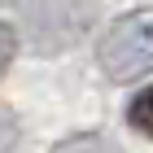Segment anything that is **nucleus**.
Wrapping results in <instances>:
<instances>
[{
    "label": "nucleus",
    "mask_w": 153,
    "mask_h": 153,
    "mask_svg": "<svg viewBox=\"0 0 153 153\" xmlns=\"http://www.w3.org/2000/svg\"><path fill=\"white\" fill-rule=\"evenodd\" d=\"M96 61H101L105 79L114 83L153 74V9H131L114 18L96 44Z\"/></svg>",
    "instance_id": "f257e3e1"
},
{
    "label": "nucleus",
    "mask_w": 153,
    "mask_h": 153,
    "mask_svg": "<svg viewBox=\"0 0 153 153\" xmlns=\"http://www.w3.org/2000/svg\"><path fill=\"white\" fill-rule=\"evenodd\" d=\"M53 153H118V144L109 136H96V131H83V136H70V140H61Z\"/></svg>",
    "instance_id": "f03ea898"
},
{
    "label": "nucleus",
    "mask_w": 153,
    "mask_h": 153,
    "mask_svg": "<svg viewBox=\"0 0 153 153\" xmlns=\"http://www.w3.org/2000/svg\"><path fill=\"white\" fill-rule=\"evenodd\" d=\"M127 123L140 131V136L153 140V83L144 88V92H136V101H131V109H127Z\"/></svg>",
    "instance_id": "7ed1b4c3"
},
{
    "label": "nucleus",
    "mask_w": 153,
    "mask_h": 153,
    "mask_svg": "<svg viewBox=\"0 0 153 153\" xmlns=\"http://www.w3.org/2000/svg\"><path fill=\"white\" fill-rule=\"evenodd\" d=\"M13 144H18V118L0 105V153H9Z\"/></svg>",
    "instance_id": "20e7f679"
},
{
    "label": "nucleus",
    "mask_w": 153,
    "mask_h": 153,
    "mask_svg": "<svg viewBox=\"0 0 153 153\" xmlns=\"http://www.w3.org/2000/svg\"><path fill=\"white\" fill-rule=\"evenodd\" d=\"M13 48H18V39H13V31L4 22H0V74H4V66L13 61Z\"/></svg>",
    "instance_id": "39448f33"
}]
</instances>
